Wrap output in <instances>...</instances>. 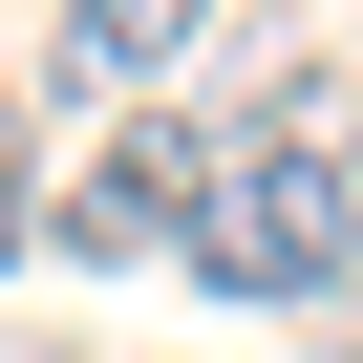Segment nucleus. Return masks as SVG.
<instances>
[{
  "label": "nucleus",
  "instance_id": "3",
  "mask_svg": "<svg viewBox=\"0 0 363 363\" xmlns=\"http://www.w3.org/2000/svg\"><path fill=\"white\" fill-rule=\"evenodd\" d=\"M65 65H86V86H171V65H193V22H171V0H86Z\"/></svg>",
  "mask_w": 363,
  "mask_h": 363
},
{
  "label": "nucleus",
  "instance_id": "1",
  "mask_svg": "<svg viewBox=\"0 0 363 363\" xmlns=\"http://www.w3.org/2000/svg\"><path fill=\"white\" fill-rule=\"evenodd\" d=\"M193 278L257 299V320L342 299V278H363V171H320V150H235V171H214V214H193Z\"/></svg>",
  "mask_w": 363,
  "mask_h": 363
},
{
  "label": "nucleus",
  "instance_id": "2",
  "mask_svg": "<svg viewBox=\"0 0 363 363\" xmlns=\"http://www.w3.org/2000/svg\"><path fill=\"white\" fill-rule=\"evenodd\" d=\"M214 171H235V128H214V107H193V128H107L65 193H43V235H65V257H193Z\"/></svg>",
  "mask_w": 363,
  "mask_h": 363
},
{
  "label": "nucleus",
  "instance_id": "4",
  "mask_svg": "<svg viewBox=\"0 0 363 363\" xmlns=\"http://www.w3.org/2000/svg\"><path fill=\"white\" fill-rule=\"evenodd\" d=\"M22 214H43V128H22V86H0V278H22Z\"/></svg>",
  "mask_w": 363,
  "mask_h": 363
},
{
  "label": "nucleus",
  "instance_id": "5",
  "mask_svg": "<svg viewBox=\"0 0 363 363\" xmlns=\"http://www.w3.org/2000/svg\"><path fill=\"white\" fill-rule=\"evenodd\" d=\"M22 363H86V342H22Z\"/></svg>",
  "mask_w": 363,
  "mask_h": 363
}]
</instances>
